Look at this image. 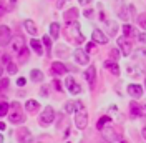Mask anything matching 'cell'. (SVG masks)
<instances>
[{"label": "cell", "instance_id": "cell-1", "mask_svg": "<svg viewBox=\"0 0 146 143\" xmlns=\"http://www.w3.org/2000/svg\"><path fill=\"white\" fill-rule=\"evenodd\" d=\"M65 35H66L68 40H72L75 43H83V40H85V37H83L82 32H80V23H78L76 20L66 23V27H65Z\"/></svg>", "mask_w": 146, "mask_h": 143}, {"label": "cell", "instance_id": "cell-2", "mask_svg": "<svg viewBox=\"0 0 146 143\" xmlns=\"http://www.w3.org/2000/svg\"><path fill=\"white\" fill-rule=\"evenodd\" d=\"M101 135H103V138H105L108 143H119L121 142V135H119V132L113 130L111 123H108L106 126L101 128Z\"/></svg>", "mask_w": 146, "mask_h": 143}, {"label": "cell", "instance_id": "cell-3", "mask_svg": "<svg viewBox=\"0 0 146 143\" xmlns=\"http://www.w3.org/2000/svg\"><path fill=\"white\" fill-rule=\"evenodd\" d=\"M9 120L12 122V123H22V122L25 120V116H23V113H22V108H20V105H18L17 102L10 103Z\"/></svg>", "mask_w": 146, "mask_h": 143}, {"label": "cell", "instance_id": "cell-4", "mask_svg": "<svg viewBox=\"0 0 146 143\" xmlns=\"http://www.w3.org/2000/svg\"><path fill=\"white\" fill-rule=\"evenodd\" d=\"M55 120V112L52 107H45L43 108V112H42V115H40V125H50V123H53Z\"/></svg>", "mask_w": 146, "mask_h": 143}, {"label": "cell", "instance_id": "cell-5", "mask_svg": "<svg viewBox=\"0 0 146 143\" xmlns=\"http://www.w3.org/2000/svg\"><path fill=\"white\" fill-rule=\"evenodd\" d=\"M75 125H76V128H80V130H85L86 128V125H88V115L85 113V110L75 113Z\"/></svg>", "mask_w": 146, "mask_h": 143}, {"label": "cell", "instance_id": "cell-6", "mask_svg": "<svg viewBox=\"0 0 146 143\" xmlns=\"http://www.w3.org/2000/svg\"><path fill=\"white\" fill-rule=\"evenodd\" d=\"M12 38H10V28L5 25H0V45H10Z\"/></svg>", "mask_w": 146, "mask_h": 143}, {"label": "cell", "instance_id": "cell-7", "mask_svg": "<svg viewBox=\"0 0 146 143\" xmlns=\"http://www.w3.org/2000/svg\"><path fill=\"white\" fill-rule=\"evenodd\" d=\"M118 45H119V50H121V53L126 55V57L131 53V50H133V47H131V43L126 40V37H121V38H118Z\"/></svg>", "mask_w": 146, "mask_h": 143}, {"label": "cell", "instance_id": "cell-8", "mask_svg": "<svg viewBox=\"0 0 146 143\" xmlns=\"http://www.w3.org/2000/svg\"><path fill=\"white\" fill-rule=\"evenodd\" d=\"M22 48H23V38L22 37H13L12 38V42H10V50L12 52H22Z\"/></svg>", "mask_w": 146, "mask_h": 143}, {"label": "cell", "instance_id": "cell-9", "mask_svg": "<svg viewBox=\"0 0 146 143\" xmlns=\"http://www.w3.org/2000/svg\"><path fill=\"white\" fill-rule=\"evenodd\" d=\"M91 37H93V40H95V43H108V38H106V35L101 32V30H98V28H95L93 30V33H91Z\"/></svg>", "mask_w": 146, "mask_h": 143}, {"label": "cell", "instance_id": "cell-10", "mask_svg": "<svg viewBox=\"0 0 146 143\" xmlns=\"http://www.w3.org/2000/svg\"><path fill=\"white\" fill-rule=\"evenodd\" d=\"M75 60L80 63V65H86L88 63V53L82 50V48H76L75 50Z\"/></svg>", "mask_w": 146, "mask_h": 143}, {"label": "cell", "instance_id": "cell-11", "mask_svg": "<svg viewBox=\"0 0 146 143\" xmlns=\"http://www.w3.org/2000/svg\"><path fill=\"white\" fill-rule=\"evenodd\" d=\"M128 95H131L133 98H141L143 97L141 85H128Z\"/></svg>", "mask_w": 146, "mask_h": 143}, {"label": "cell", "instance_id": "cell-12", "mask_svg": "<svg viewBox=\"0 0 146 143\" xmlns=\"http://www.w3.org/2000/svg\"><path fill=\"white\" fill-rule=\"evenodd\" d=\"M66 65L65 63H62V62H53L52 63V72H53L55 75H65L66 73Z\"/></svg>", "mask_w": 146, "mask_h": 143}, {"label": "cell", "instance_id": "cell-13", "mask_svg": "<svg viewBox=\"0 0 146 143\" xmlns=\"http://www.w3.org/2000/svg\"><path fill=\"white\" fill-rule=\"evenodd\" d=\"M66 87H68V90H70V93H73V95L82 93V87L73 80V78H66Z\"/></svg>", "mask_w": 146, "mask_h": 143}, {"label": "cell", "instance_id": "cell-14", "mask_svg": "<svg viewBox=\"0 0 146 143\" xmlns=\"http://www.w3.org/2000/svg\"><path fill=\"white\" fill-rule=\"evenodd\" d=\"M85 78H86V82L90 83V87H93V85H95V78H96V70H95V67H93V65H90V67H88V70L85 72Z\"/></svg>", "mask_w": 146, "mask_h": 143}, {"label": "cell", "instance_id": "cell-15", "mask_svg": "<svg viewBox=\"0 0 146 143\" xmlns=\"http://www.w3.org/2000/svg\"><path fill=\"white\" fill-rule=\"evenodd\" d=\"M78 13H80V12H78V9H75V7H73V9H68L63 15L65 22H66V23H68V22H75L76 17H78Z\"/></svg>", "mask_w": 146, "mask_h": 143}, {"label": "cell", "instance_id": "cell-16", "mask_svg": "<svg viewBox=\"0 0 146 143\" xmlns=\"http://www.w3.org/2000/svg\"><path fill=\"white\" fill-rule=\"evenodd\" d=\"M129 112H131L133 116H141L143 115V107L139 103H136V102H131L129 103Z\"/></svg>", "mask_w": 146, "mask_h": 143}, {"label": "cell", "instance_id": "cell-17", "mask_svg": "<svg viewBox=\"0 0 146 143\" xmlns=\"http://www.w3.org/2000/svg\"><path fill=\"white\" fill-rule=\"evenodd\" d=\"M38 108H40V103L36 100H28L25 103V110L28 113H35V112H38Z\"/></svg>", "mask_w": 146, "mask_h": 143}, {"label": "cell", "instance_id": "cell-18", "mask_svg": "<svg viewBox=\"0 0 146 143\" xmlns=\"http://www.w3.org/2000/svg\"><path fill=\"white\" fill-rule=\"evenodd\" d=\"M18 138H20L22 143H30L32 142V135H30V132H28L27 128H22V130L18 132Z\"/></svg>", "mask_w": 146, "mask_h": 143}, {"label": "cell", "instance_id": "cell-19", "mask_svg": "<svg viewBox=\"0 0 146 143\" xmlns=\"http://www.w3.org/2000/svg\"><path fill=\"white\" fill-rule=\"evenodd\" d=\"M105 67H106V68L113 73V75H116V77L119 75V67H118V63H116V62H111V60H108V62H105Z\"/></svg>", "mask_w": 146, "mask_h": 143}, {"label": "cell", "instance_id": "cell-20", "mask_svg": "<svg viewBox=\"0 0 146 143\" xmlns=\"http://www.w3.org/2000/svg\"><path fill=\"white\" fill-rule=\"evenodd\" d=\"M23 25H25V28H27V32H28V33H32V35H36L38 28L35 27V23H33L32 20H25V22H23Z\"/></svg>", "mask_w": 146, "mask_h": 143}, {"label": "cell", "instance_id": "cell-21", "mask_svg": "<svg viewBox=\"0 0 146 143\" xmlns=\"http://www.w3.org/2000/svg\"><path fill=\"white\" fill-rule=\"evenodd\" d=\"M30 47L35 50V53L36 55H42L43 53V48H42V43L36 40V38H32V42H30Z\"/></svg>", "mask_w": 146, "mask_h": 143}, {"label": "cell", "instance_id": "cell-22", "mask_svg": "<svg viewBox=\"0 0 146 143\" xmlns=\"http://www.w3.org/2000/svg\"><path fill=\"white\" fill-rule=\"evenodd\" d=\"M58 33H60V25H58L56 22H53V23L50 25V37H52V38H56Z\"/></svg>", "mask_w": 146, "mask_h": 143}, {"label": "cell", "instance_id": "cell-23", "mask_svg": "<svg viewBox=\"0 0 146 143\" xmlns=\"http://www.w3.org/2000/svg\"><path fill=\"white\" fill-rule=\"evenodd\" d=\"M108 123H111V118H110V116H101L100 120H98V123H96V128L101 130L103 126H106Z\"/></svg>", "mask_w": 146, "mask_h": 143}, {"label": "cell", "instance_id": "cell-24", "mask_svg": "<svg viewBox=\"0 0 146 143\" xmlns=\"http://www.w3.org/2000/svg\"><path fill=\"white\" fill-rule=\"evenodd\" d=\"M30 77H32V80L33 82H42L43 80V73H42L40 70H32Z\"/></svg>", "mask_w": 146, "mask_h": 143}, {"label": "cell", "instance_id": "cell-25", "mask_svg": "<svg viewBox=\"0 0 146 143\" xmlns=\"http://www.w3.org/2000/svg\"><path fill=\"white\" fill-rule=\"evenodd\" d=\"M136 22H138V25L143 28V30H146V13H141V15H138Z\"/></svg>", "mask_w": 146, "mask_h": 143}, {"label": "cell", "instance_id": "cell-26", "mask_svg": "<svg viewBox=\"0 0 146 143\" xmlns=\"http://www.w3.org/2000/svg\"><path fill=\"white\" fill-rule=\"evenodd\" d=\"M27 58H28V50L23 47L22 52L18 53V60H20V63H23V62H27Z\"/></svg>", "mask_w": 146, "mask_h": 143}, {"label": "cell", "instance_id": "cell-27", "mask_svg": "<svg viewBox=\"0 0 146 143\" xmlns=\"http://www.w3.org/2000/svg\"><path fill=\"white\" fill-rule=\"evenodd\" d=\"M9 110H10V105H9V103H3V102H0V116L7 115V113H9Z\"/></svg>", "mask_w": 146, "mask_h": 143}, {"label": "cell", "instance_id": "cell-28", "mask_svg": "<svg viewBox=\"0 0 146 143\" xmlns=\"http://www.w3.org/2000/svg\"><path fill=\"white\" fill-rule=\"evenodd\" d=\"M75 110H76L75 102H66V105H65V112H66V113H73Z\"/></svg>", "mask_w": 146, "mask_h": 143}, {"label": "cell", "instance_id": "cell-29", "mask_svg": "<svg viewBox=\"0 0 146 143\" xmlns=\"http://www.w3.org/2000/svg\"><path fill=\"white\" fill-rule=\"evenodd\" d=\"M7 72H9V75H15V73H17V65L13 62H10L9 65H7Z\"/></svg>", "mask_w": 146, "mask_h": 143}, {"label": "cell", "instance_id": "cell-30", "mask_svg": "<svg viewBox=\"0 0 146 143\" xmlns=\"http://www.w3.org/2000/svg\"><path fill=\"white\" fill-rule=\"evenodd\" d=\"M9 85H10L9 78H2V82H0V90H2V92H5V90L9 88Z\"/></svg>", "mask_w": 146, "mask_h": 143}, {"label": "cell", "instance_id": "cell-31", "mask_svg": "<svg viewBox=\"0 0 146 143\" xmlns=\"http://www.w3.org/2000/svg\"><path fill=\"white\" fill-rule=\"evenodd\" d=\"M119 52H121V50H118V48H113V50L110 52V57H111V58L116 62V60L119 58Z\"/></svg>", "mask_w": 146, "mask_h": 143}, {"label": "cell", "instance_id": "cell-32", "mask_svg": "<svg viewBox=\"0 0 146 143\" xmlns=\"http://www.w3.org/2000/svg\"><path fill=\"white\" fill-rule=\"evenodd\" d=\"M123 32H125V37H129L131 33H133V28H131V25H129V23L123 25Z\"/></svg>", "mask_w": 146, "mask_h": 143}, {"label": "cell", "instance_id": "cell-33", "mask_svg": "<svg viewBox=\"0 0 146 143\" xmlns=\"http://www.w3.org/2000/svg\"><path fill=\"white\" fill-rule=\"evenodd\" d=\"M106 27H108V30H110V33H111V35H115V33H116V25H113L111 22H106Z\"/></svg>", "mask_w": 146, "mask_h": 143}, {"label": "cell", "instance_id": "cell-34", "mask_svg": "<svg viewBox=\"0 0 146 143\" xmlns=\"http://www.w3.org/2000/svg\"><path fill=\"white\" fill-rule=\"evenodd\" d=\"M95 50H96V45L93 43V42H90V43H86V50H85L86 53H88V52H95Z\"/></svg>", "mask_w": 146, "mask_h": 143}, {"label": "cell", "instance_id": "cell-35", "mask_svg": "<svg viewBox=\"0 0 146 143\" xmlns=\"http://www.w3.org/2000/svg\"><path fill=\"white\" fill-rule=\"evenodd\" d=\"M118 17L121 18V20H128V13H126V9L119 10V12H118Z\"/></svg>", "mask_w": 146, "mask_h": 143}, {"label": "cell", "instance_id": "cell-36", "mask_svg": "<svg viewBox=\"0 0 146 143\" xmlns=\"http://www.w3.org/2000/svg\"><path fill=\"white\" fill-rule=\"evenodd\" d=\"M43 45L48 47V50H50V47H52V38H48V35L43 37Z\"/></svg>", "mask_w": 146, "mask_h": 143}, {"label": "cell", "instance_id": "cell-37", "mask_svg": "<svg viewBox=\"0 0 146 143\" xmlns=\"http://www.w3.org/2000/svg\"><path fill=\"white\" fill-rule=\"evenodd\" d=\"M5 12H7L5 3H2V2H0V17H3V15H5Z\"/></svg>", "mask_w": 146, "mask_h": 143}, {"label": "cell", "instance_id": "cell-38", "mask_svg": "<svg viewBox=\"0 0 146 143\" xmlns=\"http://www.w3.org/2000/svg\"><path fill=\"white\" fill-rule=\"evenodd\" d=\"M2 60H3V63H5V65H9V63L12 62V60H10V57H9L7 53H5V55H2Z\"/></svg>", "mask_w": 146, "mask_h": 143}, {"label": "cell", "instance_id": "cell-39", "mask_svg": "<svg viewBox=\"0 0 146 143\" xmlns=\"http://www.w3.org/2000/svg\"><path fill=\"white\" fill-rule=\"evenodd\" d=\"M83 15H85L86 18H91V17H93V10H85V12H83Z\"/></svg>", "mask_w": 146, "mask_h": 143}, {"label": "cell", "instance_id": "cell-40", "mask_svg": "<svg viewBox=\"0 0 146 143\" xmlns=\"http://www.w3.org/2000/svg\"><path fill=\"white\" fill-rule=\"evenodd\" d=\"M138 40L143 42V43H146V33H139V35H138Z\"/></svg>", "mask_w": 146, "mask_h": 143}, {"label": "cell", "instance_id": "cell-41", "mask_svg": "<svg viewBox=\"0 0 146 143\" xmlns=\"http://www.w3.org/2000/svg\"><path fill=\"white\" fill-rule=\"evenodd\" d=\"M17 85H18V87H23V85H25V78H18Z\"/></svg>", "mask_w": 146, "mask_h": 143}, {"label": "cell", "instance_id": "cell-42", "mask_svg": "<svg viewBox=\"0 0 146 143\" xmlns=\"http://www.w3.org/2000/svg\"><path fill=\"white\" fill-rule=\"evenodd\" d=\"M63 3H65V0H58V2H56V7H58V9H62V7H63Z\"/></svg>", "mask_w": 146, "mask_h": 143}, {"label": "cell", "instance_id": "cell-43", "mask_svg": "<svg viewBox=\"0 0 146 143\" xmlns=\"http://www.w3.org/2000/svg\"><path fill=\"white\" fill-rule=\"evenodd\" d=\"M55 87H56V88H58L60 92H62V83H60L58 80H55Z\"/></svg>", "mask_w": 146, "mask_h": 143}, {"label": "cell", "instance_id": "cell-44", "mask_svg": "<svg viewBox=\"0 0 146 143\" xmlns=\"http://www.w3.org/2000/svg\"><path fill=\"white\" fill-rule=\"evenodd\" d=\"M82 5H88V3H91V0H78Z\"/></svg>", "mask_w": 146, "mask_h": 143}, {"label": "cell", "instance_id": "cell-45", "mask_svg": "<svg viewBox=\"0 0 146 143\" xmlns=\"http://www.w3.org/2000/svg\"><path fill=\"white\" fill-rule=\"evenodd\" d=\"M46 93H48V87H43L42 88V95H46Z\"/></svg>", "mask_w": 146, "mask_h": 143}, {"label": "cell", "instance_id": "cell-46", "mask_svg": "<svg viewBox=\"0 0 146 143\" xmlns=\"http://www.w3.org/2000/svg\"><path fill=\"white\" fill-rule=\"evenodd\" d=\"M0 130H5V123H2V122H0Z\"/></svg>", "mask_w": 146, "mask_h": 143}, {"label": "cell", "instance_id": "cell-47", "mask_svg": "<svg viewBox=\"0 0 146 143\" xmlns=\"http://www.w3.org/2000/svg\"><path fill=\"white\" fill-rule=\"evenodd\" d=\"M2 73H3V68H2V63H0V77H2Z\"/></svg>", "mask_w": 146, "mask_h": 143}, {"label": "cell", "instance_id": "cell-48", "mask_svg": "<svg viewBox=\"0 0 146 143\" xmlns=\"http://www.w3.org/2000/svg\"><path fill=\"white\" fill-rule=\"evenodd\" d=\"M143 136H145V138H146V126H145V128H143Z\"/></svg>", "mask_w": 146, "mask_h": 143}, {"label": "cell", "instance_id": "cell-49", "mask_svg": "<svg viewBox=\"0 0 146 143\" xmlns=\"http://www.w3.org/2000/svg\"><path fill=\"white\" fill-rule=\"evenodd\" d=\"M15 2H17V0H10V3H12V5H15Z\"/></svg>", "mask_w": 146, "mask_h": 143}, {"label": "cell", "instance_id": "cell-50", "mask_svg": "<svg viewBox=\"0 0 146 143\" xmlns=\"http://www.w3.org/2000/svg\"><path fill=\"white\" fill-rule=\"evenodd\" d=\"M0 143H3V136L2 135H0Z\"/></svg>", "mask_w": 146, "mask_h": 143}, {"label": "cell", "instance_id": "cell-51", "mask_svg": "<svg viewBox=\"0 0 146 143\" xmlns=\"http://www.w3.org/2000/svg\"><path fill=\"white\" fill-rule=\"evenodd\" d=\"M119 143H128V142H125V140H121V142H119Z\"/></svg>", "mask_w": 146, "mask_h": 143}]
</instances>
